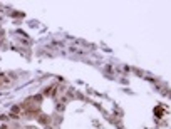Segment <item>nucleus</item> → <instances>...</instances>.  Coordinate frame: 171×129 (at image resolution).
<instances>
[{"mask_svg":"<svg viewBox=\"0 0 171 129\" xmlns=\"http://www.w3.org/2000/svg\"><path fill=\"white\" fill-rule=\"evenodd\" d=\"M51 92H52V86H49V87H45V89H44V94L42 96H49Z\"/></svg>","mask_w":171,"mask_h":129,"instance_id":"nucleus-4","label":"nucleus"},{"mask_svg":"<svg viewBox=\"0 0 171 129\" xmlns=\"http://www.w3.org/2000/svg\"><path fill=\"white\" fill-rule=\"evenodd\" d=\"M0 87H2V81H0Z\"/></svg>","mask_w":171,"mask_h":129,"instance_id":"nucleus-9","label":"nucleus"},{"mask_svg":"<svg viewBox=\"0 0 171 129\" xmlns=\"http://www.w3.org/2000/svg\"><path fill=\"white\" fill-rule=\"evenodd\" d=\"M0 119H2V121H7V119H9V116H7V114H2V116H0Z\"/></svg>","mask_w":171,"mask_h":129,"instance_id":"nucleus-7","label":"nucleus"},{"mask_svg":"<svg viewBox=\"0 0 171 129\" xmlns=\"http://www.w3.org/2000/svg\"><path fill=\"white\" fill-rule=\"evenodd\" d=\"M20 111H22V107H20V106H14V107H12V109H10V114H20Z\"/></svg>","mask_w":171,"mask_h":129,"instance_id":"nucleus-3","label":"nucleus"},{"mask_svg":"<svg viewBox=\"0 0 171 129\" xmlns=\"http://www.w3.org/2000/svg\"><path fill=\"white\" fill-rule=\"evenodd\" d=\"M0 129H9V124H5V122H2V124H0Z\"/></svg>","mask_w":171,"mask_h":129,"instance_id":"nucleus-6","label":"nucleus"},{"mask_svg":"<svg viewBox=\"0 0 171 129\" xmlns=\"http://www.w3.org/2000/svg\"><path fill=\"white\" fill-rule=\"evenodd\" d=\"M40 114V109L39 107H29V109H25V112H24V116L29 119H32V118H37V116Z\"/></svg>","mask_w":171,"mask_h":129,"instance_id":"nucleus-1","label":"nucleus"},{"mask_svg":"<svg viewBox=\"0 0 171 129\" xmlns=\"http://www.w3.org/2000/svg\"><path fill=\"white\" fill-rule=\"evenodd\" d=\"M62 111H64V104H57V112H62Z\"/></svg>","mask_w":171,"mask_h":129,"instance_id":"nucleus-5","label":"nucleus"},{"mask_svg":"<svg viewBox=\"0 0 171 129\" xmlns=\"http://www.w3.org/2000/svg\"><path fill=\"white\" fill-rule=\"evenodd\" d=\"M45 129H52V127L51 126H45Z\"/></svg>","mask_w":171,"mask_h":129,"instance_id":"nucleus-8","label":"nucleus"},{"mask_svg":"<svg viewBox=\"0 0 171 129\" xmlns=\"http://www.w3.org/2000/svg\"><path fill=\"white\" fill-rule=\"evenodd\" d=\"M37 122L42 124V126H49V118H47V114H39V116H37Z\"/></svg>","mask_w":171,"mask_h":129,"instance_id":"nucleus-2","label":"nucleus"}]
</instances>
